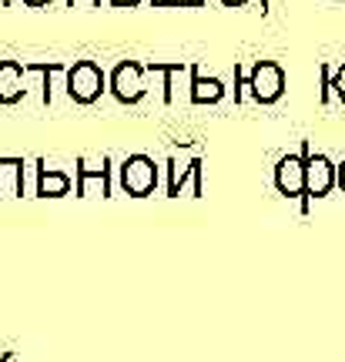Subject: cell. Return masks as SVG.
Instances as JSON below:
<instances>
[{
    "mask_svg": "<svg viewBox=\"0 0 345 362\" xmlns=\"http://www.w3.org/2000/svg\"><path fill=\"white\" fill-rule=\"evenodd\" d=\"M248 88L255 94V101H262V104L279 101L281 90H285V71L275 61H258L252 78H248Z\"/></svg>",
    "mask_w": 345,
    "mask_h": 362,
    "instance_id": "obj_2",
    "label": "cell"
},
{
    "mask_svg": "<svg viewBox=\"0 0 345 362\" xmlns=\"http://www.w3.org/2000/svg\"><path fill=\"white\" fill-rule=\"evenodd\" d=\"M17 74H21L17 64H11V61L0 64V101H13V98L21 94V90H17V81H13Z\"/></svg>",
    "mask_w": 345,
    "mask_h": 362,
    "instance_id": "obj_5",
    "label": "cell"
},
{
    "mask_svg": "<svg viewBox=\"0 0 345 362\" xmlns=\"http://www.w3.org/2000/svg\"><path fill=\"white\" fill-rule=\"evenodd\" d=\"M104 88V71L94 61H77L71 71H67V90L74 101H94Z\"/></svg>",
    "mask_w": 345,
    "mask_h": 362,
    "instance_id": "obj_1",
    "label": "cell"
},
{
    "mask_svg": "<svg viewBox=\"0 0 345 362\" xmlns=\"http://www.w3.org/2000/svg\"><path fill=\"white\" fill-rule=\"evenodd\" d=\"M138 74L141 67L138 64H121L115 71V94L121 98V101H138L141 98V84H138Z\"/></svg>",
    "mask_w": 345,
    "mask_h": 362,
    "instance_id": "obj_4",
    "label": "cell"
},
{
    "mask_svg": "<svg viewBox=\"0 0 345 362\" xmlns=\"http://www.w3.org/2000/svg\"><path fill=\"white\" fill-rule=\"evenodd\" d=\"M225 4H228V7H235V4H245V0H225Z\"/></svg>",
    "mask_w": 345,
    "mask_h": 362,
    "instance_id": "obj_8",
    "label": "cell"
},
{
    "mask_svg": "<svg viewBox=\"0 0 345 362\" xmlns=\"http://www.w3.org/2000/svg\"><path fill=\"white\" fill-rule=\"evenodd\" d=\"M181 67H185V64H161V71H165V74H171V71H181ZM165 101H171V81L165 84Z\"/></svg>",
    "mask_w": 345,
    "mask_h": 362,
    "instance_id": "obj_7",
    "label": "cell"
},
{
    "mask_svg": "<svg viewBox=\"0 0 345 362\" xmlns=\"http://www.w3.org/2000/svg\"><path fill=\"white\" fill-rule=\"evenodd\" d=\"M279 168H281V171H279L281 181H295V178H298V171H302V168H298V158H285Z\"/></svg>",
    "mask_w": 345,
    "mask_h": 362,
    "instance_id": "obj_6",
    "label": "cell"
},
{
    "mask_svg": "<svg viewBox=\"0 0 345 362\" xmlns=\"http://www.w3.org/2000/svg\"><path fill=\"white\" fill-rule=\"evenodd\" d=\"M115 4H117V7H121V4H124V0H115ZM128 4H138V0H128Z\"/></svg>",
    "mask_w": 345,
    "mask_h": 362,
    "instance_id": "obj_9",
    "label": "cell"
},
{
    "mask_svg": "<svg viewBox=\"0 0 345 362\" xmlns=\"http://www.w3.org/2000/svg\"><path fill=\"white\" fill-rule=\"evenodd\" d=\"M225 98V81L201 78L198 67H192V101L194 104H215Z\"/></svg>",
    "mask_w": 345,
    "mask_h": 362,
    "instance_id": "obj_3",
    "label": "cell"
}]
</instances>
